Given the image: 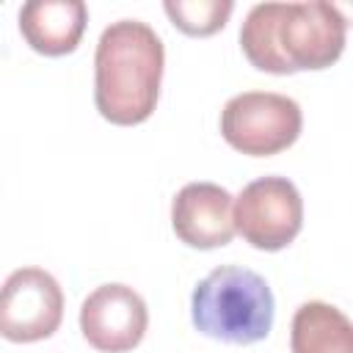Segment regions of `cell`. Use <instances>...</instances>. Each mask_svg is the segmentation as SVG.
<instances>
[{"label":"cell","mask_w":353,"mask_h":353,"mask_svg":"<svg viewBox=\"0 0 353 353\" xmlns=\"http://www.w3.org/2000/svg\"><path fill=\"white\" fill-rule=\"evenodd\" d=\"M347 19L331 3H256L240 28V47L251 66L270 74L328 69L339 61Z\"/></svg>","instance_id":"obj_1"},{"label":"cell","mask_w":353,"mask_h":353,"mask_svg":"<svg viewBox=\"0 0 353 353\" xmlns=\"http://www.w3.org/2000/svg\"><path fill=\"white\" fill-rule=\"evenodd\" d=\"M165 66L163 39L141 19L110 22L94 52V102L102 119L132 127L154 113Z\"/></svg>","instance_id":"obj_2"},{"label":"cell","mask_w":353,"mask_h":353,"mask_svg":"<svg viewBox=\"0 0 353 353\" xmlns=\"http://www.w3.org/2000/svg\"><path fill=\"white\" fill-rule=\"evenodd\" d=\"M276 301L268 281L240 265L207 273L190 295V320L199 334L226 345L262 342L273 328Z\"/></svg>","instance_id":"obj_3"},{"label":"cell","mask_w":353,"mask_h":353,"mask_svg":"<svg viewBox=\"0 0 353 353\" xmlns=\"http://www.w3.org/2000/svg\"><path fill=\"white\" fill-rule=\"evenodd\" d=\"M301 105L276 91L234 94L221 110L223 141L251 157H270L292 146L301 135Z\"/></svg>","instance_id":"obj_4"},{"label":"cell","mask_w":353,"mask_h":353,"mask_svg":"<svg viewBox=\"0 0 353 353\" xmlns=\"http://www.w3.org/2000/svg\"><path fill=\"white\" fill-rule=\"evenodd\" d=\"M234 234L259 251L287 248L303 226V201L287 176H259L248 182L232 207Z\"/></svg>","instance_id":"obj_5"},{"label":"cell","mask_w":353,"mask_h":353,"mask_svg":"<svg viewBox=\"0 0 353 353\" xmlns=\"http://www.w3.org/2000/svg\"><path fill=\"white\" fill-rule=\"evenodd\" d=\"M63 320V290L44 268H19L0 287V336L8 342H39Z\"/></svg>","instance_id":"obj_6"},{"label":"cell","mask_w":353,"mask_h":353,"mask_svg":"<svg viewBox=\"0 0 353 353\" xmlns=\"http://www.w3.org/2000/svg\"><path fill=\"white\" fill-rule=\"evenodd\" d=\"M149 325L146 301L127 284H102L80 306V331L99 353H127Z\"/></svg>","instance_id":"obj_7"},{"label":"cell","mask_w":353,"mask_h":353,"mask_svg":"<svg viewBox=\"0 0 353 353\" xmlns=\"http://www.w3.org/2000/svg\"><path fill=\"white\" fill-rule=\"evenodd\" d=\"M234 199L215 182H188L171 201V226L176 237L199 251L221 248L234 237Z\"/></svg>","instance_id":"obj_8"},{"label":"cell","mask_w":353,"mask_h":353,"mask_svg":"<svg viewBox=\"0 0 353 353\" xmlns=\"http://www.w3.org/2000/svg\"><path fill=\"white\" fill-rule=\"evenodd\" d=\"M88 22L83 0H30L19 8V33L30 50L47 58L77 50Z\"/></svg>","instance_id":"obj_9"},{"label":"cell","mask_w":353,"mask_h":353,"mask_svg":"<svg viewBox=\"0 0 353 353\" xmlns=\"http://www.w3.org/2000/svg\"><path fill=\"white\" fill-rule=\"evenodd\" d=\"M290 347L292 353H353V325L336 306L309 301L292 314Z\"/></svg>","instance_id":"obj_10"},{"label":"cell","mask_w":353,"mask_h":353,"mask_svg":"<svg viewBox=\"0 0 353 353\" xmlns=\"http://www.w3.org/2000/svg\"><path fill=\"white\" fill-rule=\"evenodd\" d=\"M163 11L168 14L171 25L179 28L182 33L212 36L229 22L234 3L232 0H165Z\"/></svg>","instance_id":"obj_11"}]
</instances>
